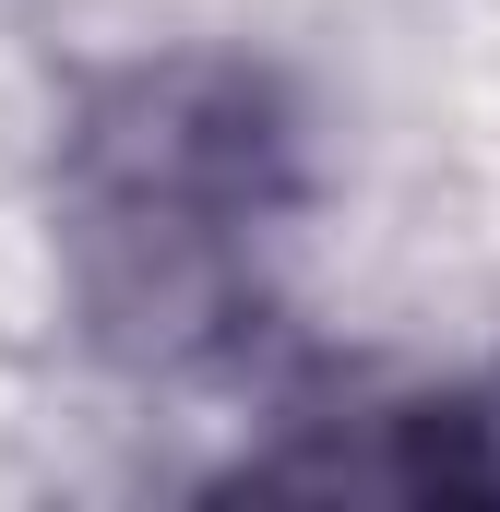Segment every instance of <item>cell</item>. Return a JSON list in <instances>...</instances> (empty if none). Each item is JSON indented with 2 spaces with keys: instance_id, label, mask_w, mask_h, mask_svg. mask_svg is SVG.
Here are the masks:
<instances>
[{
  "instance_id": "2",
  "label": "cell",
  "mask_w": 500,
  "mask_h": 512,
  "mask_svg": "<svg viewBox=\"0 0 500 512\" xmlns=\"http://www.w3.org/2000/svg\"><path fill=\"white\" fill-rule=\"evenodd\" d=\"M250 489H381V501H500V382L405 393L334 441L250 453Z\"/></svg>"
},
{
  "instance_id": "1",
  "label": "cell",
  "mask_w": 500,
  "mask_h": 512,
  "mask_svg": "<svg viewBox=\"0 0 500 512\" xmlns=\"http://www.w3.org/2000/svg\"><path fill=\"white\" fill-rule=\"evenodd\" d=\"M298 120L250 60H131L60 131V274L131 370H203L262 322Z\"/></svg>"
}]
</instances>
